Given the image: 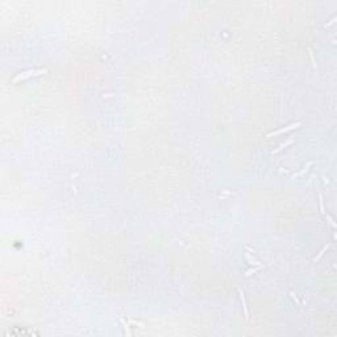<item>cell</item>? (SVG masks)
Returning <instances> with one entry per match:
<instances>
[{"mask_svg": "<svg viewBox=\"0 0 337 337\" xmlns=\"http://www.w3.org/2000/svg\"><path fill=\"white\" fill-rule=\"evenodd\" d=\"M262 269H263V266H262V265H258V266H253L252 269H249V270H248V271L245 273V277H250V275H253L254 273L259 271V270H262Z\"/></svg>", "mask_w": 337, "mask_h": 337, "instance_id": "9", "label": "cell"}, {"mask_svg": "<svg viewBox=\"0 0 337 337\" xmlns=\"http://www.w3.org/2000/svg\"><path fill=\"white\" fill-rule=\"evenodd\" d=\"M336 20H337V16H333V17H332V19L329 20V21H328V22H327V24L324 25V28H328V26L333 25V24H335V22H336Z\"/></svg>", "mask_w": 337, "mask_h": 337, "instance_id": "13", "label": "cell"}, {"mask_svg": "<svg viewBox=\"0 0 337 337\" xmlns=\"http://www.w3.org/2000/svg\"><path fill=\"white\" fill-rule=\"evenodd\" d=\"M245 258H246L248 263H249L250 266H258V265H261V262H259V261H257V259L254 258V257H253V256H252V254H250L249 252H246V253H245Z\"/></svg>", "mask_w": 337, "mask_h": 337, "instance_id": "5", "label": "cell"}, {"mask_svg": "<svg viewBox=\"0 0 337 337\" xmlns=\"http://www.w3.org/2000/svg\"><path fill=\"white\" fill-rule=\"evenodd\" d=\"M290 296H291V298H292V300H294V302L296 303V306H302V304H300V300H299L298 298H296V295H295V294H294L292 291L290 292Z\"/></svg>", "mask_w": 337, "mask_h": 337, "instance_id": "14", "label": "cell"}, {"mask_svg": "<svg viewBox=\"0 0 337 337\" xmlns=\"http://www.w3.org/2000/svg\"><path fill=\"white\" fill-rule=\"evenodd\" d=\"M294 142H295V141H294V140H287V141H285V142H282V144H280L279 146L277 148V149H274V150L271 151V154H277V153H279V151H282L283 149H285V148L290 146V145H292Z\"/></svg>", "mask_w": 337, "mask_h": 337, "instance_id": "4", "label": "cell"}, {"mask_svg": "<svg viewBox=\"0 0 337 337\" xmlns=\"http://www.w3.org/2000/svg\"><path fill=\"white\" fill-rule=\"evenodd\" d=\"M302 127V123L300 121H296V123H292L287 127L282 128V129H278V130H274V132H270L267 133V137H274V136H279V134H283V133H287V132L292 130V129H298V128Z\"/></svg>", "mask_w": 337, "mask_h": 337, "instance_id": "2", "label": "cell"}, {"mask_svg": "<svg viewBox=\"0 0 337 337\" xmlns=\"http://www.w3.org/2000/svg\"><path fill=\"white\" fill-rule=\"evenodd\" d=\"M312 165H313V163L311 162V161H309V162H307V163H306V166H304V167H303V168H302V170H300V171H298V173H295V174H294V175H292V178H298V177H302V175H303V174H306V173H308V170H309V167H311V166H312Z\"/></svg>", "mask_w": 337, "mask_h": 337, "instance_id": "6", "label": "cell"}, {"mask_svg": "<svg viewBox=\"0 0 337 337\" xmlns=\"http://www.w3.org/2000/svg\"><path fill=\"white\" fill-rule=\"evenodd\" d=\"M324 216H325L327 221H328V224H329V225H331L332 228H336V227H337V225H336V223H335V221H333V219H332V216H331V215H324Z\"/></svg>", "mask_w": 337, "mask_h": 337, "instance_id": "11", "label": "cell"}, {"mask_svg": "<svg viewBox=\"0 0 337 337\" xmlns=\"http://www.w3.org/2000/svg\"><path fill=\"white\" fill-rule=\"evenodd\" d=\"M308 55H309V58H311V62H312V67L315 69H318V63H316V59H315V54H313V50L311 48H308Z\"/></svg>", "mask_w": 337, "mask_h": 337, "instance_id": "10", "label": "cell"}, {"mask_svg": "<svg viewBox=\"0 0 337 337\" xmlns=\"http://www.w3.org/2000/svg\"><path fill=\"white\" fill-rule=\"evenodd\" d=\"M48 72L46 69H38V70H26V71H22L17 74L15 78H13V83H17L20 81H24V79H28V78H32V77H38V75H44Z\"/></svg>", "mask_w": 337, "mask_h": 337, "instance_id": "1", "label": "cell"}, {"mask_svg": "<svg viewBox=\"0 0 337 337\" xmlns=\"http://www.w3.org/2000/svg\"><path fill=\"white\" fill-rule=\"evenodd\" d=\"M239 295H240V299H241V303H242V308H244V315H245V319L249 321L250 319V315H249V309H248V303H246V299H245V294L241 289H239Z\"/></svg>", "mask_w": 337, "mask_h": 337, "instance_id": "3", "label": "cell"}, {"mask_svg": "<svg viewBox=\"0 0 337 337\" xmlns=\"http://www.w3.org/2000/svg\"><path fill=\"white\" fill-rule=\"evenodd\" d=\"M331 246H332V244H327V245H325V246L323 248V249H321V250H320V252H319V254H318V256L315 257V259H313V262H315V263L318 262V261H319L320 258H321L323 256H324V254H325V252H327V250H328V249H329V248H331Z\"/></svg>", "mask_w": 337, "mask_h": 337, "instance_id": "8", "label": "cell"}, {"mask_svg": "<svg viewBox=\"0 0 337 337\" xmlns=\"http://www.w3.org/2000/svg\"><path fill=\"white\" fill-rule=\"evenodd\" d=\"M245 249H246V252H249V253H256L250 246H245Z\"/></svg>", "mask_w": 337, "mask_h": 337, "instance_id": "15", "label": "cell"}, {"mask_svg": "<svg viewBox=\"0 0 337 337\" xmlns=\"http://www.w3.org/2000/svg\"><path fill=\"white\" fill-rule=\"evenodd\" d=\"M318 196H319V207H320V213L325 215V208H324V198H323V194L318 191Z\"/></svg>", "mask_w": 337, "mask_h": 337, "instance_id": "7", "label": "cell"}, {"mask_svg": "<svg viewBox=\"0 0 337 337\" xmlns=\"http://www.w3.org/2000/svg\"><path fill=\"white\" fill-rule=\"evenodd\" d=\"M121 324H123V327H124V331H125V333H127L128 336H130L132 333H130V331H129V325H128L127 323H125V320H124V319H121Z\"/></svg>", "mask_w": 337, "mask_h": 337, "instance_id": "12", "label": "cell"}, {"mask_svg": "<svg viewBox=\"0 0 337 337\" xmlns=\"http://www.w3.org/2000/svg\"><path fill=\"white\" fill-rule=\"evenodd\" d=\"M323 179H324V183H325V184H327V183H329V180H328V179H327V178H325V177H323Z\"/></svg>", "mask_w": 337, "mask_h": 337, "instance_id": "16", "label": "cell"}]
</instances>
